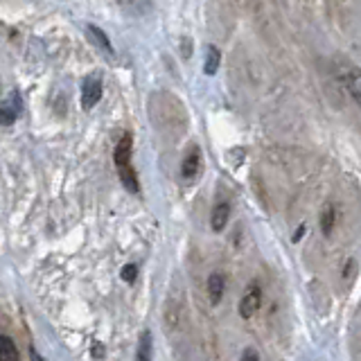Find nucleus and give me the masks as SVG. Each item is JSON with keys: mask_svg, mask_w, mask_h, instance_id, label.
Returning a JSON list of instances; mask_svg holds the SVG:
<instances>
[{"mask_svg": "<svg viewBox=\"0 0 361 361\" xmlns=\"http://www.w3.org/2000/svg\"><path fill=\"white\" fill-rule=\"evenodd\" d=\"M113 161H116L122 185L129 192H133V195H138L140 185H138V176H135V169L131 165V135L129 133H124L120 138L116 152H113Z\"/></svg>", "mask_w": 361, "mask_h": 361, "instance_id": "f257e3e1", "label": "nucleus"}, {"mask_svg": "<svg viewBox=\"0 0 361 361\" xmlns=\"http://www.w3.org/2000/svg\"><path fill=\"white\" fill-rule=\"evenodd\" d=\"M23 111V97L18 90H9L7 97L0 102V124L3 127H11Z\"/></svg>", "mask_w": 361, "mask_h": 361, "instance_id": "f03ea898", "label": "nucleus"}, {"mask_svg": "<svg viewBox=\"0 0 361 361\" xmlns=\"http://www.w3.org/2000/svg\"><path fill=\"white\" fill-rule=\"evenodd\" d=\"M99 99H102V79L99 75H88L82 84V106L90 111Z\"/></svg>", "mask_w": 361, "mask_h": 361, "instance_id": "7ed1b4c3", "label": "nucleus"}, {"mask_svg": "<svg viewBox=\"0 0 361 361\" xmlns=\"http://www.w3.org/2000/svg\"><path fill=\"white\" fill-rule=\"evenodd\" d=\"M201 161H203V156L199 147H190V152L183 158V165H180V176L185 180H195L201 172Z\"/></svg>", "mask_w": 361, "mask_h": 361, "instance_id": "20e7f679", "label": "nucleus"}, {"mask_svg": "<svg viewBox=\"0 0 361 361\" xmlns=\"http://www.w3.org/2000/svg\"><path fill=\"white\" fill-rule=\"evenodd\" d=\"M259 302H262V289H259L257 285H251L248 291L244 293L242 302H240L242 319H251V316H255V312L259 310Z\"/></svg>", "mask_w": 361, "mask_h": 361, "instance_id": "39448f33", "label": "nucleus"}, {"mask_svg": "<svg viewBox=\"0 0 361 361\" xmlns=\"http://www.w3.org/2000/svg\"><path fill=\"white\" fill-rule=\"evenodd\" d=\"M228 217H231V206L228 203H219V206H214L212 210V217H210V226L214 233H219L226 228V224H228Z\"/></svg>", "mask_w": 361, "mask_h": 361, "instance_id": "423d86ee", "label": "nucleus"}, {"mask_svg": "<svg viewBox=\"0 0 361 361\" xmlns=\"http://www.w3.org/2000/svg\"><path fill=\"white\" fill-rule=\"evenodd\" d=\"M86 32H88L90 41H93L99 50H104L106 54H113V45H111V39L106 37V32H104V30L97 27V25H88V27H86Z\"/></svg>", "mask_w": 361, "mask_h": 361, "instance_id": "0eeeda50", "label": "nucleus"}, {"mask_svg": "<svg viewBox=\"0 0 361 361\" xmlns=\"http://www.w3.org/2000/svg\"><path fill=\"white\" fill-rule=\"evenodd\" d=\"M219 63H221V52L217 45H208L206 48V59H203V73L206 75H214L219 71Z\"/></svg>", "mask_w": 361, "mask_h": 361, "instance_id": "6e6552de", "label": "nucleus"}, {"mask_svg": "<svg viewBox=\"0 0 361 361\" xmlns=\"http://www.w3.org/2000/svg\"><path fill=\"white\" fill-rule=\"evenodd\" d=\"M224 285H226V280L221 274H212L208 278V293H210V302L212 305H219L221 296H224Z\"/></svg>", "mask_w": 361, "mask_h": 361, "instance_id": "1a4fd4ad", "label": "nucleus"}, {"mask_svg": "<svg viewBox=\"0 0 361 361\" xmlns=\"http://www.w3.org/2000/svg\"><path fill=\"white\" fill-rule=\"evenodd\" d=\"M0 361H20L14 341L5 334H0Z\"/></svg>", "mask_w": 361, "mask_h": 361, "instance_id": "9d476101", "label": "nucleus"}, {"mask_svg": "<svg viewBox=\"0 0 361 361\" xmlns=\"http://www.w3.org/2000/svg\"><path fill=\"white\" fill-rule=\"evenodd\" d=\"M135 361H152V332H142L135 350Z\"/></svg>", "mask_w": 361, "mask_h": 361, "instance_id": "9b49d317", "label": "nucleus"}, {"mask_svg": "<svg viewBox=\"0 0 361 361\" xmlns=\"http://www.w3.org/2000/svg\"><path fill=\"white\" fill-rule=\"evenodd\" d=\"M321 228H323V233H325V235H330V233H332V228H334V208H332V206H327V208L323 210Z\"/></svg>", "mask_w": 361, "mask_h": 361, "instance_id": "f8f14e48", "label": "nucleus"}, {"mask_svg": "<svg viewBox=\"0 0 361 361\" xmlns=\"http://www.w3.org/2000/svg\"><path fill=\"white\" fill-rule=\"evenodd\" d=\"M345 88L350 90V93H353V97H355V102L359 104V73L355 71L353 75H350V79H345Z\"/></svg>", "mask_w": 361, "mask_h": 361, "instance_id": "ddd939ff", "label": "nucleus"}, {"mask_svg": "<svg viewBox=\"0 0 361 361\" xmlns=\"http://www.w3.org/2000/svg\"><path fill=\"white\" fill-rule=\"evenodd\" d=\"M135 276H138V267L135 264H127L122 269V280H127V282H133Z\"/></svg>", "mask_w": 361, "mask_h": 361, "instance_id": "4468645a", "label": "nucleus"}, {"mask_svg": "<svg viewBox=\"0 0 361 361\" xmlns=\"http://www.w3.org/2000/svg\"><path fill=\"white\" fill-rule=\"evenodd\" d=\"M240 361H259V357H257V353L253 348H246L244 353H242V359Z\"/></svg>", "mask_w": 361, "mask_h": 361, "instance_id": "2eb2a0df", "label": "nucleus"}, {"mask_svg": "<svg viewBox=\"0 0 361 361\" xmlns=\"http://www.w3.org/2000/svg\"><path fill=\"white\" fill-rule=\"evenodd\" d=\"M32 361H45V359L37 353V350H32Z\"/></svg>", "mask_w": 361, "mask_h": 361, "instance_id": "dca6fc26", "label": "nucleus"}, {"mask_svg": "<svg viewBox=\"0 0 361 361\" xmlns=\"http://www.w3.org/2000/svg\"><path fill=\"white\" fill-rule=\"evenodd\" d=\"M302 233H305V226H300V228H298L296 237H293V242H298V240H300V237H302Z\"/></svg>", "mask_w": 361, "mask_h": 361, "instance_id": "f3484780", "label": "nucleus"}]
</instances>
